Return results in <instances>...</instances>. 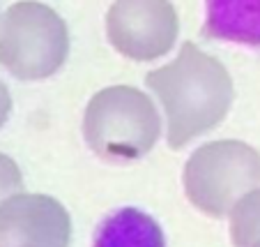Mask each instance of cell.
<instances>
[{
  "label": "cell",
  "mask_w": 260,
  "mask_h": 247,
  "mask_svg": "<svg viewBox=\"0 0 260 247\" xmlns=\"http://www.w3.org/2000/svg\"><path fill=\"white\" fill-rule=\"evenodd\" d=\"M72 219L49 194H14L0 206V247H69Z\"/></svg>",
  "instance_id": "8992f818"
},
{
  "label": "cell",
  "mask_w": 260,
  "mask_h": 247,
  "mask_svg": "<svg viewBox=\"0 0 260 247\" xmlns=\"http://www.w3.org/2000/svg\"><path fill=\"white\" fill-rule=\"evenodd\" d=\"M161 134L152 99L134 86H111L92 95L83 116V136L92 153L108 162L147 155Z\"/></svg>",
  "instance_id": "7a4b0ae2"
},
{
  "label": "cell",
  "mask_w": 260,
  "mask_h": 247,
  "mask_svg": "<svg viewBox=\"0 0 260 247\" xmlns=\"http://www.w3.org/2000/svg\"><path fill=\"white\" fill-rule=\"evenodd\" d=\"M231 238L235 247L260 240V189L249 192L231 213Z\"/></svg>",
  "instance_id": "9c48e42d"
},
{
  "label": "cell",
  "mask_w": 260,
  "mask_h": 247,
  "mask_svg": "<svg viewBox=\"0 0 260 247\" xmlns=\"http://www.w3.org/2000/svg\"><path fill=\"white\" fill-rule=\"evenodd\" d=\"M92 247H166V236L147 213L138 208H120L99 222Z\"/></svg>",
  "instance_id": "ba28073f"
},
{
  "label": "cell",
  "mask_w": 260,
  "mask_h": 247,
  "mask_svg": "<svg viewBox=\"0 0 260 247\" xmlns=\"http://www.w3.org/2000/svg\"><path fill=\"white\" fill-rule=\"evenodd\" d=\"M10 114H12V95L7 90V86L0 81V127L7 123Z\"/></svg>",
  "instance_id": "8fae6325"
},
{
  "label": "cell",
  "mask_w": 260,
  "mask_h": 247,
  "mask_svg": "<svg viewBox=\"0 0 260 247\" xmlns=\"http://www.w3.org/2000/svg\"><path fill=\"white\" fill-rule=\"evenodd\" d=\"M145 84L166 111L173 150L214 129L226 118L235 95L228 69L193 42H184L173 63L152 69Z\"/></svg>",
  "instance_id": "6da1fadb"
},
{
  "label": "cell",
  "mask_w": 260,
  "mask_h": 247,
  "mask_svg": "<svg viewBox=\"0 0 260 247\" xmlns=\"http://www.w3.org/2000/svg\"><path fill=\"white\" fill-rule=\"evenodd\" d=\"M203 33L210 40L260 46V0H205Z\"/></svg>",
  "instance_id": "52a82bcc"
},
{
  "label": "cell",
  "mask_w": 260,
  "mask_h": 247,
  "mask_svg": "<svg viewBox=\"0 0 260 247\" xmlns=\"http://www.w3.org/2000/svg\"><path fill=\"white\" fill-rule=\"evenodd\" d=\"M21 189H23V176L19 164L10 155L0 153V206L14 194H21Z\"/></svg>",
  "instance_id": "30bf717a"
},
{
  "label": "cell",
  "mask_w": 260,
  "mask_h": 247,
  "mask_svg": "<svg viewBox=\"0 0 260 247\" xmlns=\"http://www.w3.org/2000/svg\"><path fill=\"white\" fill-rule=\"evenodd\" d=\"M184 192L201 213L223 217L249 192L260 189V153L235 139L210 141L184 164Z\"/></svg>",
  "instance_id": "277c9868"
},
{
  "label": "cell",
  "mask_w": 260,
  "mask_h": 247,
  "mask_svg": "<svg viewBox=\"0 0 260 247\" xmlns=\"http://www.w3.org/2000/svg\"><path fill=\"white\" fill-rule=\"evenodd\" d=\"M69 56V30L55 10L37 0L14 3L0 19V65L21 81L49 79Z\"/></svg>",
  "instance_id": "3957f363"
},
{
  "label": "cell",
  "mask_w": 260,
  "mask_h": 247,
  "mask_svg": "<svg viewBox=\"0 0 260 247\" xmlns=\"http://www.w3.org/2000/svg\"><path fill=\"white\" fill-rule=\"evenodd\" d=\"M249 247H260V240H255V242H251Z\"/></svg>",
  "instance_id": "7c38bea8"
},
{
  "label": "cell",
  "mask_w": 260,
  "mask_h": 247,
  "mask_svg": "<svg viewBox=\"0 0 260 247\" xmlns=\"http://www.w3.org/2000/svg\"><path fill=\"white\" fill-rule=\"evenodd\" d=\"M180 33L168 0H115L106 12V37L132 60H154L173 49Z\"/></svg>",
  "instance_id": "5b68a950"
}]
</instances>
